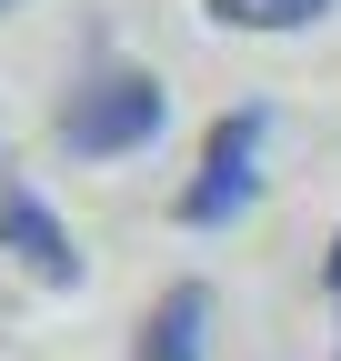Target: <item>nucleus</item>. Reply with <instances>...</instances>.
I'll return each instance as SVG.
<instances>
[{
    "label": "nucleus",
    "instance_id": "39448f33",
    "mask_svg": "<svg viewBox=\"0 0 341 361\" xmlns=\"http://www.w3.org/2000/svg\"><path fill=\"white\" fill-rule=\"evenodd\" d=\"M331 0H211V20L221 30H311Z\"/></svg>",
    "mask_w": 341,
    "mask_h": 361
},
{
    "label": "nucleus",
    "instance_id": "7ed1b4c3",
    "mask_svg": "<svg viewBox=\"0 0 341 361\" xmlns=\"http://www.w3.org/2000/svg\"><path fill=\"white\" fill-rule=\"evenodd\" d=\"M0 251H11L30 281H51V291H80V241L61 231V211L30 191L20 171H0Z\"/></svg>",
    "mask_w": 341,
    "mask_h": 361
},
{
    "label": "nucleus",
    "instance_id": "f03ea898",
    "mask_svg": "<svg viewBox=\"0 0 341 361\" xmlns=\"http://www.w3.org/2000/svg\"><path fill=\"white\" fill-rule=\"evenodd\" d=\"M261 141H271V111L261 101H241V111H221L211 121V141H201V171L181 180V211L191 231H221V221H241L251 211V191H261Z\"/></svg>",
    "mask_w": 341,
    "mask_h": 361
},
{
    "label": "nucleus",
    "instance_id": "423d86ee",
    "mask_svg": "<svg viewBox=\"0 0 341 361\" xmlns=\"http://www.w3.org/2000/svg\"><path fill=\"white\" fill-rule=\"evenodd\" d=\"M321 281H331V301H341V241H331V261H321Z\"/></svg>",
    "mask_w": 341,
    "mask_h": 361
},
{
    "label": "nucleus",
    "instance_id": "20e7f679",
    "mask_svg": "<svg viewBox=\"0 0 341 361\" xmlns=\"http://www.w3.org/2000/svg\"><path fill=\"white\" fill-rule=\"evenodd\" d=\"M201 322H211V291L201 281L161 291V311L141 322V361H201Z\"/></svg>",
    "mask_w": 341,
    "mask_h": 361
},
{
    "label": "nucleus",
    "instance_id": "f257e3e1",
    "mask_svg": "<svg viewBox=\"0 0 341 361\" xmlns=\"http://www.w3.org/2000/svg\"><path fill=\"white\" fill-rule=\"evenodd\" d=\"M161 80L131 71V61H91L70 80V101H61V151L70 161H120V151H141L151 130H161Z\"/></svg>",
    "mask_w": 341,
    "mask_h": 361
},
{
    "label": "nucleus",
    "instance_id": "0eeeda50",
    "mask_svg": "<svg viewBox=\"0 0 341 361\" xmlns=\"http://www.w3.org/2000/svg\"><path fill=\"white\" fill-rule=\"evenodd\" d=\"M0 11H20V0H0Z\"/></svg>",
    "mask_w": 341,
    "mask_h": 361
}]
</instances>
